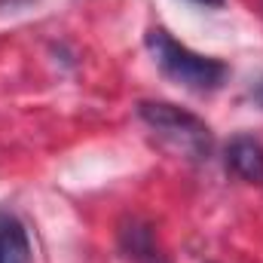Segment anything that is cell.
Wrapping results in <instances>:
<instances>
[{
    "label": "cell",
    "mask_w": 263,
    "mask_h": 263,
    "mask_svg": "<svg viewBox=\"0 0 263 263\" xmlns=\"http://www.w3.org/2000/svg\"><path fill=\"white\" fill-rule=\"evenodd\" d=\"M147 49L153 55L156 67L175 80L178 86L184 89H193V92H214L223 86L230 67L217 59H208V55H199L193 49L181 46L168 31L162 28H150L147 31Z\"/></svg>",
    "instance_id": "cell-1"
},
{
    "label": "cell",
    "mask_w": 263,
    "mask_h": 263,
    "mask_svg": "<svg viewBox=\"0 0 263 263\" xmlns=\"http://www.w3.org/2000/svg\"><path fill=\"white\" fill-rule=\"evenodd\" d=\"M138 117L156 132V138L168 150H175V153H181L187 159H208V153H211V129L199 117L175 107V104H165V101H141Z\"/></svg>",
    "instance_id": "cell-2"
},
{
    "label": "cell",
    "mask_w": 263,
    "mask_h": 263,
    "mask_svg": "<svg viewBox=\"0 0 263 263\" xmlns=\"http://www.w3.org/2000/svg\"><path fill=\"white\" fill-rule=\"evenodd\" d=\"M227 168L248 184H263V144L251 135H239L227 144Z\"/></svg>",
    "instance_id": "cell-3"
},
{
    "label": "cell",
    "mask_w": 263,
    "mask_h": 263,
    "mask_svg": "<svg viewBox=\"0 0 263 263\" xmlns=\"http://www.w3.org/2000/svg\"><path fill=\"white\" fill-rule=\"evenodd\" d=\"M120 245L126 251V257H132L135 263H168L162 257V251L156 248V239H153V230L141 220H126L120 227Z\"/></svg>",
    "instance_id": "cell-4"
},
{
    "label": "cell",
    "mask_w": 263,
    "mask_h": 263,
    "mask_svg": "<svg viewBox=\"0 0 263 263\" xmlns=\"http://www.w3.org/2000/svg\"><path fill=\"white\" fill-rule=\"evenodd\" d=\"M0 263H31L28 233L6 211H0Z\"/></svg>",
    "instance_id": "cell-5"
},
{
    "label": "cell",
    "mask_w": 263,
    "mask_h": 263,
    "mask_svg": "<svg viewBox=\"0 0 263 263\" xmlns=\"http://www.w3.org/2000/svg\"><path fill=\"white\" fill-rule=\"evenodd\" d=\"M251 98H254V101H257V104L263 107V80L257 83V86H254V89H251Z\"/></svg>",
    "instance_id": "cell-6"
},
{
    "label": "cell",
    "mask_w": 263,
    "mask_h": 263,
    "mask_svg": "<svg viewBox=\"0 0 263 263\" xmlns=\"http://www.w3.org/2000/svg\"><path fill=\"white\" fill-rule=\"evenodd\" d=\"M196 3H205V6H223L227 0H196Z\"/></svg>",
    "instance_id": "cell-7"
}]
</instances>
